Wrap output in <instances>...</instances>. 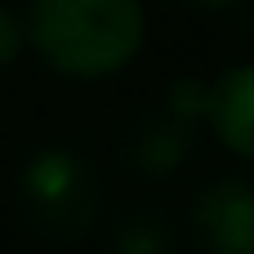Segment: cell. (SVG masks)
<instances>
[{
	"instance_id": "6da1fadb",
	"label": "cell",
	"mask_w": 254,
	"mask_h": 254,
	"mask_svg": "<svg viewBox=\"0 0 254 254\" xmlns=\"http://www.w3.org/2000/svg\"><path fill=\"white\" fill-rule=\"evenodd\" d=\"M22 27L54 71L80 80L129 67L147 36L138 0H31Z\"/></svg>"
},
{
	"instance_id": "7a4b0ae2",
	"label": "cell",
	"mask_w": 254,
	"mask_h": 254,
	"mask_svg": "<svg viewBox=\"0 0 254 254\" xmlns=\"http://www.w3.org/2000/svg\"><path fill=\"white\" fill-rule=\"evenodd\" d=\"M18 205L54 246L85 241L98 223V174L71 147H40L18 174Z\"/></svg>"
},
{
	"instance_id": "3957f363",
	"label": "cell",
	"mask_w": 254,
	"mask_h": 254,
	"mask_svg": "<svg viewBox=\"0 0 254 254\" xmlns=\"http://www.w3.org/2000/svg\"><path fill=\"white\" fill-rule=\"evenodd\" d=\"M210 98L214 85L188 76L174 80L165 103L138 121V129L129 134V165L143 179H170L196 147V129L210 121Z\"/></svg>"
},
{
	"instance_id": "277c9868",
	"label": "cell",
	"mask_w": 254,
	"mask_h": 254,
	"mask_svg": "<svg viewBox=\"0 0 254 254\" xmlns=\"http://www.w3.org/2000/svg\"><path fill=\"white\" fill-rule=\"evenodd\" d=\"M196 241L205 254H254V183L250 179H214L192 201Z\"/></svg>"
},
{
	"instance_id": "5b68a950",
	"label": "cell",
	"mask_w": 254,
	"mask_h": 254,
	"mask_svg": "<svg viewBox=\"0 0 254 254\" xmlns=\"http://www.w3.org/2000/svg\"><path fill=\"white\" fill-rule=\"evenodd\" d=\"M210 125L228 152L254 165V63H241L214 80Z\"/></svg>"
},
{
	"instance_id": "8992f818",
	"label": "cell",
	"mask_w": 254,
	"mask_h": 254,
	"mask_svg": "<svg viewBox=\"0 0 254 254\" xmlns=\"http://www.w3.org/2000/svg\"><path fill=\"white\" fill-rule=\"evenodd\" d=\"M174 250V228L161 210H134L116 228V254H170Z\"/></svg>"
},
{
	"instance_id": "52a82bcc",
	"label": "cell",
	"mask_w": 254,
	"mask_h": 254,
	"mask_svg": "<svg viewBox=\"0 0 254 254\" xmlns=\"http://www.w3.org/2000/svg\"><path fill=\"white\" fill-rule=\"evenodd\" d=\"M22 45H27V27H22V18H18L13 9L0 4V71H4L9 63H18Z\"/></svg>"
},
{
	"instance_id": "ba28073f",
	"label": "cell",
	"mask_w": 254,
	"mask_h": 254,
	"mask_svg": "<svg viewBox=\"0 0 254 254\" xmlns=\"http://www.w3.org/2000/svg\"><path fill=\"white\" fill-rule=\"evenodd\" d=\"M183 4H196V9H223V4H237V0H183Z\"/></svg>"
}]
</instances>
